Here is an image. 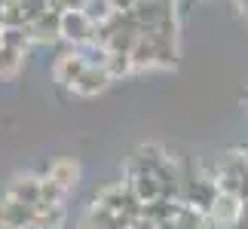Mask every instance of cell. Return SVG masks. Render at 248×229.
Listing matches in <instances>:
<instances>
[{"instance_id":"cell-1","label":"cell","mask_w":248,"mask_h":229,"mask_svg":"<svg viewBox=\"0 0 248 229\" xmlns=\"http://www.w3.org/2000/svg\"><path fill=\"white\" fill-rule=\"evenodd\" d=\"M95 205L108 208V211H113V214H123V217H129V220H138L141 217V202H138V196L132 193V186L126 184V180L101 186L98 193H95Z\"/></svg>"},{"instance_id":"cell-2","label":"cell","mask_w":248,"mask_h":229,"mask_svg":"<svg viewBox=\"0 0 248 229\" xmlns=\"http://www.w3.org/2000/svg\"><path fill=\"white\" fill-rule=\"evenodd\" d=\"M62 40L71 46V49H80V46L92 43V34H95V22L86 15V9H68L62 13V28H59Z\"/></svg>"},{"instance_id":"cell-3","label":"cell","mask_w":248,"mask_h":229,"mask_svg":"<svg viewBox=\"0 0 248 229\" xmlns=\"http://www.w3.org/2000/svg\"><path fill=\"white\" fill-rule=\"evenodd\" d=\"M46 208L40 205H25V202H13V199H0V229H25L37 223L43 217Z\"/></svg>"},{"instance_id":"cell-4","label":"cell","mask_w":248,"mask_h":229,"mask_svg":"<svg viewBox=\"0 0 248 229\" xmlns=\"http://www.w3.org/2000/svg\"><path fill=\"white\" fill-rule=\"evenodd\" d=\"M25 28H28L31 43H43V46L59 43V40H62V34H59V28H62V13H55V9H43V13L37 15V18H31Z\"/></svg>"},{"instance_id":"cell-5","label":"cell","mask_w":248,"mask_h":229,"mask_svg":"<svg viewBox=\"0 0 248 229\" xmlns=\"http://www.w3.org/2000/svg\"><path fill=\"white\" fill-rule=\"evenodd\" d=\"M126 184L132 186V193L138 196V202H141V205H147V202H154V199H159V180L154 177V171L141 168L138 162H132Z\"/></svg>"},{"instance_id":"cell-6","label":"cell","mask_w":248,"mask_h":229,"mask_svg":"<svg viewBox=\"0 0 248 229\" xmlns=\"http://www.w3.org/2000/svg\"><path fill=\"white\" fill-rule=\"evenodd\" d=\"M83 71H86L83 55L77 49H68V52H62L59 58H55V64H52V80L59 83V86H64V89H71Z\"/></svg>"},{"instance_id":"cell-7","label":"cell","mask_w":248,"mask_h":229,"mask_svg":"<svg viewBox=\"0 0 248 229\" xmlns=\"http://www.w3.org/2000/svg\"><path fill=\"white\" fill-rule=\"evenodd\" d=\"M110 83L113 80L108 76L104 68H89V64H86V71L77 76V83L71 86V92L77 95V98H95V95H101Z\"/></svg>"},{"instance_id":"cell-8","label":"cell","mask_w":248,"mask_h":229,"mask_svg":"<svg viewBox=\"0 0 248 229\" xmlns=\"http://www.w3.org/2000/svg\"><path fill=\"white\" fill-rule=\"evenodd\" d=\"M46 177H49L59 189L71 193V189L80 184V162L71 159V156H62V159H55L49 165V174H46Z\"/></svg>"},{"instance_id":"cell-9","label":"cell","mask_w":248,"mask_h":229,"mask_svg":"<svg viewBox=\"0 0 248 229\" xmlns=\"http://www.w3.org/2000/svg\"><path fill=\"white\" fill-rule=\"evenodd\" d=\"M40 180H43V177H34V174H22V177H16L13 184L6 186L3 199H13V202H25V205H40Z\"/></svg>"},{"instance_id":"cell-10","label":"cell","mask_w":248,"mask_h":229,"mask_svg":"<svg viewBox=\"0 0 248 229\" xmlns=\"http://www.w3.org/2000/svg\"><path fill=\"white\" fill-rule=\"evenodd\" d=\"M239 205H242L239 196H233V193H217L212 211H208L205 217H212L215 223H221V226L227 229V226L236 223V217H239Z\"/></svg>"},{"instance_id":"cell-11","label":"cell","mask_w":248,"mask_h":229,"mask_svg":"<svg viewBox=\"0 0 248 229\" xmlns=\"http://www.w3.org/2000/svg\"><path fill=\"white\" fill-rule=\"evenodd\" d=\"M181 214V202H175V199H154V202L141 205V217H147V220H154L156 226L159 223H175V217Z\"/></svg>"},{"instance_id":"cell-12","label":"cell","mask_w":248,"mask_h":229,"mask_svg":"<svg viewBox=\"0 0 248 229\" xmlns=\"http://www.w3.org/2000/svg\"><path fill=\"white\" fill-rule=\"evenodd\" d=\"M86 229H132V220L123 214H113L101 205L89 208V217H86Z\"/></svg>"},{"instance_id":"cell-13","label":"cell","mask_w":248,"mask_h":229,"mask_svg":"<svg viewBox=\"0 0 248 229\" xmlns=\"http://www.w3.org/2000/svg\"><path fill=\"white\" fill-rule=\"evenodd\" d=\"M0 46H6V49H16V52L28 55L34 43H31V37H28V28L18 25V28H0Z\"/></svg>"},{"instance_id":"cell-14","label":"cell","mask_w":248,"mask_h":229,"mask_svg":"<svg viewBox=\"0 0 248 229\" xmlns=\"http://www.w3.org/2000/svg\"><path fill=\"white\" fill-rule=\"evenodd\" d=\"M104 71H108V76L113 83L123 80V76L135 73V64H132V55L129 52H113L108 49V58H104Z\"/></svg>"},{"instance_id":"cell-15","label":"cell","mask_w":248,"mask_h":229,"mask_svg":"<svg viewBox=\"0 0 248 229\" xmlns=\"http://www.w3.org/2000/svg\"><path fill=\"white\" fill-rule=\"evenodd\" d=\"M25 58L28 55L0 46V80H16V76L22 73V68H25Z\"/></svg>"},{"instance_id":"cell-16","label":"cell","mask_w":248,"mask_h":229,"mask_svg":"<svg viewBox=\"0 0 248 229\" xmlns=\"http://www.w3.org/2000/svg\"><path fill=\"white\" fill-rule=\"evenodd\" d=\"M89 0H49L46 9H55V13H68V9H86Z\"/></svg>"},{"instance_id":"cell-17","label":"cell","mask_w":248,"mask_h":229,"mask_svg":"<svg viewBox=\"0 0 248 229\" xmlns=\"http://www.w3.org/2000/svg\"><path fill=\"white\" fill-rule=\"evenodd\" d=\"M132 229H159L154 220H147V217H138V220H132Z\"/></svg>"},{"instance_id":"cell-18","label":"cell","mask_w":248,"mask_h":229,"mask_svg":"<svg viewBox=\"0 0 248 229\" xmlns=\"http://www.w3.org/2000/svg\"><path fill=\"white\" fill-rule=\"evenodd\" d=\"M25 229H62V226H59V223H49V220H43V217H40V220H37V223L25 226Z\"/></svg>"},{"instance_id":"cell-19","label":"cell","mask_w":248,"mask_h":229,"mask_svg":"<svg viewBox=\"0 0 248 229\" xmlns=\"http://www.w3.org/2000/svg\"><path fill=\"white\" fill-rule=\"evenodd\" d=\"M110 6L117 9V13H123V9H132V6H135V0H110Z\"/></svg>"},{"instance_id":"cell-20","label":"cell","mask_w":248,"mask_h":229,"mask_svg":"<svg viewBox=\"0 0 248 229\" xmlns=\"http://www.w3.org/2000/svg\"><path fill=\"white\" fill-rule=\"evenodd\" d=\"M199 229H224V226H221V223H215L212 217H205V220L199 223Z\"/></svg>"},{"instance_id":"cell-21","label":"cell","mask_w":248,"mask_h":229,"mask_svg":"<svg viewBox=\"0 0 248 229\" xmlns=\"http://www.w3.org/2000/svg\"><path fill=\"white\" fill-rule=\"evenodd\" d=\"M236 6H239V13L248 18V0H236Z\"/></svg>"},{"instance_id":"cell-22","label":"cell","mask_w":248,"mask_h":229,"mask_svg":"<svg viewBox=\"0 0 248 229\" xmlns=\"http://www.w3.org/2000/svg\"><path fill=\"white\" fill-rule=\"evenodd\" d=\"M0 28H3V18H0Z\"/></svg>"}]
</instances>
